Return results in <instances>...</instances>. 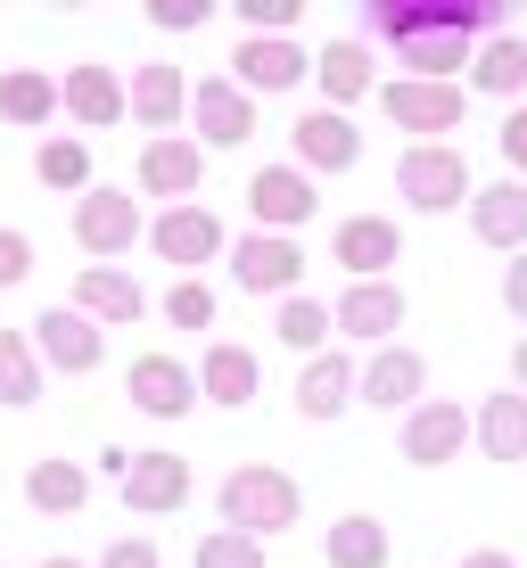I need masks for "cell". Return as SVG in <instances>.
<instances>
[{
  "label": "cell",
  "mask_w": 527,
  "mask_h": 568,
  "mask_svg": "<svg viewBox=\"0 0 527 568\" xmlns=\"http://www.w3.org/2000/svg\"><path fill=\"white\" fill-rule=\"evenodd\" d=\"M470 437L486 462H527V396L511 387V396H486L470 413Z\"/></svg>",
  "instance_id": "cell-27"
},
{
  "label": "cell",
  "mask_w": 527,
  "mask_h": 568,
  "mask_svg": "<svg viewBox=\"0 0 527 568\" xmlns=\"http://www.w3.org/2000/svg\"><path fill=\"white\" fill-rule=\"evenodd\" d=\"M26 272H33V240L26 231H0V288H17Z\"/></svg>",
  "instance_id": "cell-40"
},
{
  "label": "cell",
  "mask_w": 527,
  "mask_h": 568,
  "mask_svg": "<svg viewBox=\"0 0 527 568\" xmlns=\"http://www.w3.org/2000/svg\"><path fill=\"white\" fill-rule=\"evenodd\" d=\"M190 568H264V544L240 536V527H206L199 552H190Z\"/></svg>",
  "instance_id": "cell-35"
},
{
  "label": "cell",
  "mask_w": 527,
  "mask_h": 568,
  "mask_svg": "<svg viewBox=\"0 0 527 568\" xmlns=\"http://www.w3.org/2000/svg\"><path fill=\"white\" fill-rule=\"evenodd\" d=\"M141 199H124V190H100L91 182L83 199H74V247L83 256H124L132 240H141Z\"/></svg>",
  "instance_id": "cell-7"
},
{
  "label": "cell",
  "mask_w": 527,
  "mask_h": 568,
  "mask_svg": "<svg viewBox=\"0 0 527 568\" xmlns=\"http://www.w3.org/2000/svg\"><path fill=\"white\" fill-rule=\"evenodd\" d=\"M256 379H264V363H256V346H240V338H214L206 363H199V396H214L223 413H247V404H256Z\"/></svg>",
  "instance_id": "cell-22"
},
{
  "label": "cell",
  "mask_w": 527,
  "mask_h": 568,
  "mask_svg": "<svg viewBox=\"0 0 527 568\" xmlns=\"http://www.w3.org/2000/svg\"><path fill=\"white\" fill-rule=\"evenodd\" d=\"M214 17V0H149V26H165V33H199Z\"/></svg>",
  "instance_id": "cell-38"
},
{
  "label": "cell",
  "mask_w": 527,
  "mask_h": 568,
  "mask_svg": "<svg viewBox=\"0 0 527 568\" xmlns=\"http://www.w3.org/2000/svg\"><path fill=\"white\" fill-rule=\"evenodd\" d=\"M100 568H165V560H158V544H149V536H115L100 552Z\"/></svg>",
  "instance_id": "cell-39"
},
{
  "label": "cell",
  "mask_w": 527,
  "mask_h": 568,
  "mask_svg": "<svg viewBox=\"0 0 527 568\" xmlns=\"http://www.w3.org/2000/svg\"><path fill=\"white\" fill-rule=\"evenodd\" d=\"M124 115H141L149 141L182 132V115H190V83H182V67H141V74L124 83Z\"/></svg>",
  "instance_id": "cell-21"
},
{
  "label": "cell",
  "mask_w": 527,
  "mask_h": 568,
  "mask_svg": "<svg viewBox=\"0 0 527 568\" xmlns=\"http://www.w3.org/2000/svg\"><path fill=\"white\" fill-rule=\"evenodd\" d=\"M462 445H470V413H462V404L420 396L413 413H404V462H413V469H445V462H462Z\"/></svg>",
  "instance_id": "cell-11"
},
{
  "label": "cell",
  "mask_w": 527,
  "mask_h": 568,
  "mask_svg": "<svg viewBox=\"0 0 527 568\" xmlns=\"http://www.w3.org/2000/svg\"><path fill=\"white\" fill-rule=\"evenodd\" d=\"M503 305H511V313H519V322H527V247H519V264H511V272H503Z\"/></svg>",
  "instance_id": "cell-42"
},
{
  "label": "cell",
  "mask_w": 527,
  "mask_h": 568,
  "mask_svg": "<svg viewBox=\"0 0 527 568\" xmlns=\"http://www.w3.org/2000/svg\"><path fill=\"white\" fill-rule=\"evenodd\" d=\"M462 83L486 91V100H519V91H527V42H519V33H486Z\"/></svg>",
  "instance_id": "cell-28"
},
{
  "label": "cell",
  "mask_w": 527,
  "mask_h": 568,
  "mask_svg": "<svg viewBox=\"0 0 527 568\" xmlns=\"http://www.w3.org/2000/svg\"><path fill=\"white\" fill-rule=\"evenodd\" d=\"M33 355H42L50 371H100V355H108V338H100V322H83L74 305H50L42 322H33Z\"/></svg>",
  "instance_id": "cell-15"
},
{
  "label": "cell",
  "mask_w": 527,
  "mask_h": 568,
  "mask_svg": "<svg viewBox=\"0 0 527 568\" xmlns=\"http://www.w3.org/2000/svg\"><path fill=\"white\" fill-rule=\"evenodd\" d=\"M330 329H346V338H363V346H396V329H404V288H396V281H355L338 305H330Z\"/></svg>",
  "instance_id": "cell-14"
},
{
  "label": "cell",
  "mask_w": 527,
  "mask_h": 568,
  "mask_svg": "<svg viewBox=\"0 0 527 568\" xmlns=\"http://www.w3.org/2000/svg\"><path fill=\"white\" fill-rule=\"evenodd\" d=\"M206 173V149L190 141V132H165V141H141V190L165 206H190V190H199Z\"/></svg>",
  "instance_id": "cell-17"
},
{
  "label": "cell",
  "mask_w": 527,
  "mask_h": 568,
  "mask_svg": "<svg viewBox=\"0 0 527 568\" xmlns=\"http://www.w3.org/2000/svg\"><path fill=\"white\" fill-rule=\"evenodd\" d=\"M462 568H519V560H511V552H495V544H478V552L462 560Z\"/></svg>",
  "instance_id": "cell-43"
},
{
  "label": "cell",
  "mask_w": 527,
  "mask_h": 568,
  "mask_svg": "<svg viewBox=\"0 0 527 568\" xmlns=\"http://www.w3.org/2000/svg\"><path fill=\"white\" fill-rule=\"evenodd\" d=\"M272 329H281V346H288V355H305V363L330 355V305L305 297V288H297V297H281V322H272Z\"/></svg>",
  "instance_id": "cell-32"
},
{
  "label": "cell",
  "mask_w": 527,
  "mask_h": 568,
  "mask_svg": "<svg viewBox=\"0 0 527 568\" xmlns=\"http://www.w3.org/2000/svg\"><path fill=\"white\" fill-rule=\"evenodd\" d=\"M165 322H173V329H206V322H214V288H206V281H173V288H165Z\"/></svg>",
  "instance_id": "cell-36"
},
{
  "label": "cell",
  "mask_w": 527,
  "mask_h": 568,
  "mask_svg": "<svg viewBox=\"0 0 527 568\" xmlns=\"http://www.w3.org/2000/svg\"><path fill=\"white\" fill-rule=\"evenodd\" d=\"M503 165H511V182H527V108L503 115Z\"/></svg>",
  "instance_id": "cell-41"
},
{
  "label": "cell",
  "mask_w": 527,
  "mask_h": 568,
  "mask_svg": "<svg viewBox=\"0 0 527 568\" xmlns=\"http://www.w3.org/2000/svg\"><path fill=\"white\" fill-rule=\"evenodd\" d=\"M149 247H158L165 264H182V281H190L199 264L223 256V214L214 206H165L158 223H149Z\"/></svg>",
  "instance_id": "cell-12"
},
{
  "label": "cell",
  "mask_w": 527,
  "mask_h": 568,
  "mask_svg": "<svg viewBox=\"0 0 527 568\" xmlns=\"http://www.w3.org/2000/svg\"><path fill=\"white\" fill-rule=\"evenodd\" d=\"M26 503H33V511H50V519L83 511V503H91V469L83 462H33L26 469Z\"/></svg>",
  "instance_id": "cell-29"
},
{
  "label": "cell",
  "mask_w": 527,
  "mask_h": 568,
  "mask_svg": "<svg viewBox=\"0 0 527 568\" xmlns=\"http://www.w3.org/2000/svg\"><path fill=\"white\" fill-rule=\"evenodd\" d=\"M190 132H199V149L256 141V100H247L231 74H206V83H190Z\"/></svg>",
  "instance_id": "cell-6"
},
{
  "label": "cell",
  "mask_w": 527,
  "mask_h": 568,
  "mask_svg": "<svg viewBox=\"0 0 527 568\" xmlns=\"http://www.w3.org/2000/svg\"><path fill=\"white\" fill-rule=\"evenodd\" d=\"M124 503H132L141 519L182 511V503H190V462H182V454H132V462H124Z\"/></svg>",
  "instance_id": "cell-19"
},
{
  "label": "cell",
  "mask_w": 527,
  "mask_h": 568,
  "mask_svg": "<svg viewBox=\"0 0 527 568\" xmlns=\"http://www.w3.org/2000/svg\"><path fill=\"white\" fill-rule=\"evenodd\" d=\"M371 26L396 42L413 83H462L478 33H503V0H379Z\"/></svg>",
  "instance_id": "cell-1"
},
{
  "label": "cell",
  "mask_w": 527,
  "mask_h": 568,
  "mask_svg": "<svg viewBox=\"0 0 527 568\" xmlns=\"http://www.w3.org/2000/svg\"><path fill=\"white\" fill-rule=\"evenodd\" d=\"M288 149H297V173H355L363 165V132H355V115H338V108L297 115V124H288Z\"/></svg>",
  "instance_id": "cell-10"
},
{
  "label": "cell",
  "mask_w": 527,
  "mask_h": 568,
  "mask_svg": "<svg viewBox=\"0 0 527 568\" xmlns=\"http://www.w3.org/2000/svg\"><path fill=\"white\" fill-rule=\"evenodd\" d=\"M511 379H519V396H527V338L511 346Z\"/></svg>",
  "instance_id": "cell-44"
},
{
  "label": "cell",
  "mask_w": 527,
  "mask_h": 568,
  "mask_svg": "<svg viewBox=\"0 0 527 568\" xmlns=\"http://www.w3.org/2000/svg\"><path fill=\"white\" fill-rule=\"evenodd\" d=\"M330 256L355 272V281H387V264L404 256V231L387 223V214H346V223L330 231Z\"/></svg>",
  "instance_id": "cell-18"
},
{
  "label": "cell",
  "mask_w": 527,
  "mask_h": 568,
  "mask_svg": "<svg viewBox=\"0 0 527 568\" xmlns=\"http://www.w3.org/2000/svg\"><path fill=\"white\" fill-rule=\"evenodd\" d=\"M346 404H355V363H346V346H330L297 371V413L305 420H338Z\"/></svg>",
  "instance_id": "cell-24"
},
{
  "label": "cell",
  "mask_w": 527,
  "mask_h": 568,
  "mask_svg": "<svg viewBox=\"0 0 527 568\" xmlns=\"http://www.w3.org/2000/svg\"><path fill=\"white\" fill-rule=\"evenodd\" d=\"M420 387H428V363L413 346H379V355L355 371V404H371V413H413Z\"/></svg>",
  "instance_id": "cell-13"
},
{
  "label": "cell",
  "mask_w": 527,
  "mask_h": 568,
  "mask_svg": "<svg viewBox=\"0 0 527 568\" xmlns=\"http://www.w3.org/2000/svg\"><path fill=\"white\" fill-rule=\"evenodd\" d=\"M314 173L297 165H256L247 173V214H256V231H272V240H297L305 223H314Z\"/></svg>",
  "instance_id": "cell-4"
},
{
  "label": "cell",
  "mask_w": 527,
  "mask_h": 568,
  "mask_svg": "<svg viewBox=\"0 0 527 568\" xmlns=\"http://www.w3.org/2000/svg\"><path fill=\"white\" fill-rule=\"evenodd\" d=\"M0 115L26 124V132H42L50 115H58V83H50L42 67H9V74H0Z\"/></svg>",
  "instance_id": "cell-30"
},
{
  "label": "cell",
  "mask_w": 527,
  "mask_h": 568,
  "mask_svg": "<svg viewBox=\"0 0 527 568\" xmlns=\"http://www.w3.org/2000/svg\"><path fill=\"white\" fill-rule=\"evenodd\" d=\"M314 83H322V100L346 115L355 100L379 91V74H371V50L363 42H330V50H314Z\"/></svg>",
  "instance_id": "cell-26"
},
{
  "label": "cell",
  "mask_w": 527,
  "mask_h": 568,
  "mask_svg": "<svg viewBox=\"0 0 527 568\" xmlns=\"http://www.w3.org/2000/svg\"><path fill=\"white\" fill-rule=\"evenodd\" d=\"M322 552H330V568H387V527L371 519V511H346L322 536Z\"/></svg>",
  "instance_id": "cell-31"
},
{
  "label": "cell",
  "mask_w": 527,
  "mask_h": 568,
  "mask_svg": "<svg viewBox=\"0 0 527 568\" xmlns=\"http://www.w3.org/2000/svg\"><path fill=\"white\" fill-rule=\"evenodd\" d=\"M305 17V0H240V26L247 33H288Z\"/></svg>",
  "instance_id": "cell-37"
},
{
  "label": "cell",
  "mask_w": 527,
  "mask_h": 568,
  "mask_svg": "<svg viewBox=\"0 0 527 568\" xmlns=\"http://www.w3.org/2000/svg\"><path fill=\"white\" fill-rule=\"evenodd\" d=\"M33 173H42V190H74V199H83V190H91V149L74 141V132H58V141H42Z\"/></svg>",
  "instance_id": "cell-34"
},
{
  "label": "cell",
  "mask_w": 527,
  "mask_h": 568,
  "mask_svg": "<svg viewBox=\"0 0 527 568\" xmlns=\"http://www.w3.org/2000/svg\"><path fill=\"white\" fill-rule=\"evenodd\" d=\"M0 404H42V355L26 329H0Z\"/></svg>",
  "instance_id": "cell-33"
},
{
  "label": "cell",
  "mask_w": 527,
  "mask_h": 568,
  "mask_svg": "<svg viewBox=\"0 0 527 568\" xmlns=\"http://www.w3.org/2000/svg\"><path fill=\"white\" fill-rule=\"evenodd\" d=\"M379 108L396 132H420V141H437V132L462 124V108H470V91L462 83H413V74H396V83H379Z\"/></svg>",
  "instance_id": "cell-5"
},
{
  "label": "cell",
  "mask_w": 527,
  "mask_h": 568,
  "mask_svg": "<svg viewBox=\"0 0 527 568\" xmlns=\"http://www.w3.org/2000/svg\"><path fill=\"white\" fill-rule=\"evenodd\" d=\"M42 568H83V560H67V552H50V560H42Z\"/></svg>",
  "instance_id": "cell-45"
},
{
  "label": "cell",
  "mask_w": 527,
  "mask_h": 568,
  "mask_svg": "<svg viewBox=\"0 0 527 568\" xmlns=\"http://www.w3.org/2000/svg\"><path fill=\"white\" fill-rule=\"evenodd\" d=\"M58 108H67L83 132H108V124H124V83H115L108 67H67V83H58Z\"/></svg>",
  "instance_id": "cell-23"
},
{
  "label": "cell",
  "mask_w": 527,
  "mask_h": 568,
  "mask_svg": "<svg viewBox=\"0 0 527 568\" xmlns=\"http://www.w3.org/2000/svg\"><path fill=\"white\" fill-rule=\"evenodd\" d=\"M231 281H240L247 297H297L305 247L297 240H272V231H247V240L231 247Z\"/></svg>",
  "instance_id": "cell-8"
},
{
  "label": "cell",
  "mask_w": 527,
  "mask_h": 568,
  "mask_svg": "<svg viewBox=\"0 0 527 568\" xmlns=\"http://www.w3.org/2000/svg\"><path fill=\"white\" fill-rule=\"evenodd\" d=\"M74 313H83V322L124 329V322H141V313H149V297H141V281H132V272L83 264V272H74Z\"/></svg>",
  "instance_id": "cell-20"
},
{
  "label": "cell",
  "mask_w": 527,
  "mask_h": 568,
  "mask_svg": "<svg viewBox=\"0 0 527 568\" xmlns=\"http://www.w3.org/2000/svg\"><path fill=\"white\" fill-rule=\"evenodd\" d=\"M396 190L413 199V214H454L470 206V156L454 141H413L396 156Z\"/></svg>",
  "instance_id": "cell-3"
},
{
  "label": "cell",
  "mask_w": 527,
  "mask_h": 568,
  "mask_svg": "<svg viewBox=\"0 0 527 568\" xmlns=\"http://www.w3.org/2000/svg\"><path fill=\"white\" fill-rule=\"evenodd\" d=\"M223 527H240V536H281V527H297V511H305V495H297V478H288L281 462H240L223 478Z\"/></svg>",
  "instance_id": "cell-2"
},
{
  "label": "cell",
  "mask_w": 527,
  "mask_h": 568,
  "mask_svg": "<svg viewBox=\"0 0 527 568\" xmlns=\"http://www.w3.org/2000/svg\"><path fill=\"white\" fill-rule=\"evenodd\" d=\"M305 74H314V58L305 42H288V33H247L240 50H231V83L256 100V91H297Z\"/></svg>",
  "instance_id": "cell-9"
},
{
  "label": "cell",
  "mask_w": 527,
  "mask_h": 568,
  "mask_svg": "<svg viewBox=\"0 0 527 568\" xmlns=\"http://www.w3.org/2000/svg\"><path fill=\"white\" fill-rule=\"evenodd\" d=\"M470 231L486 247H527V182H486L478 199H470Z\"/></svg>",
  "instance_id": "cell-25"
},
{
  "label": "cell",
  "mask_w": 527,
  "mask_h": 568,
  "mask_svg": "<svg viewBox=\"0 0 527 568\" xmlns=\"http://www.w3.org/2000/svg\"><path fill=\"white\" fill-rule=\"evenodd\" d=\"M124 396L141 404L149 420H182L190 404H199V371L173 363V355H141V363L124 371Z\"/></svg>",
  "instance_id": "cell-16"
}]
</instances>
